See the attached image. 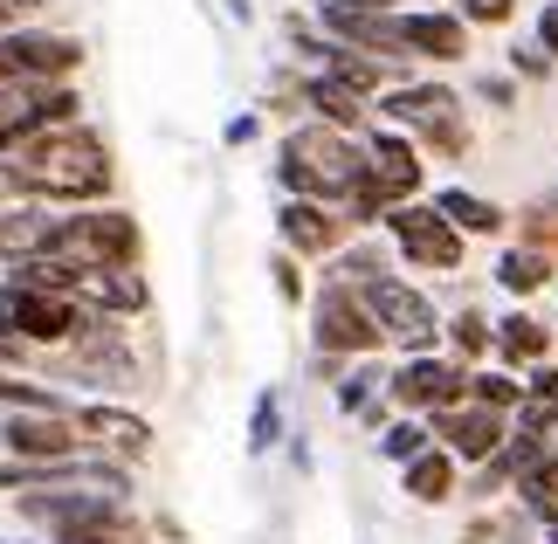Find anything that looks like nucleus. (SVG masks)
Listing matches in <instances>:
<instances>
[{
  "instance_id": "1",
  "label": "nucleus",
  "mask_w": 558,
  "mask_h": 544,
  "mask_svg": "<svg viewBox=\"0 0 558 544\" xmlns=\"http://www.w3.org/2000/svg\"><path fill=\"white\" fill-rule=\"evenodd\" d=\"M14 180L28 201H97L111 193V145L83 124H49L8 152Z\"/></svg>"
},
{
  "instance_id": "2",
  "label": "nucleus",
  "mask_w": 558,
  "mask_h": 544,
  "mask_svg": "<svg viewBox=\"0 0 558 544\" xmlns=\"http://www.w3.org/2000/svg\"><path fill=\"white\" fill-rule=\"evenodd\" d=\"M276 180L290 201H352V186L366 180V152L338 124H296L276 152Z\"/></svg>"
},
{
  "instance_id": "3",
  "label": "nucleus",
  "mask_w": 558,
  "mask_h": 544,
  "mask_svg": "<svg viewBox=\"0 0 558 544\" xmlns=\"http://www.w3.org/2000/svg\"><path fill=\"white\" fill-rule=\"evenodd\" d=\"M35 255H56L70 269H138V221L118 207L70 214V221H49Z\"/></svg>"
},
{
  "instance_id": "4",
  "label": "nucleus",
  "mask_w": 558,
  "mask_h": 544,
  "mask_svg": "<svg viewBox=\"0 0 558 544\" xmlns=\"http://www.w3.org/2000/svg\"><path fill=\"white\" fill-rule=\"evenodd\" d=\"M104 311L62 297V290H28V282H0V338L8 344H70V338H97Z\"/></svg>"
},
{
  "instance_id": "5",
  "label": "nucleus",
  "mask_w": 558,
  "mask_h": 544,
  "mask_svg": "<svg viewBox=\"0 0 558 544\" xmlns=\"http://www.w3.org/2000/svg\"><path fill=\"white\" fill-rule=\"evenodd\" d=\"M386 124L393 132H421L427 145L441 152V159H456V152L469 145V124H462V97L441 90V83H407V90H393L379 104Z\"/></svg>"
},
{
  "instance_id": "6",
  "label": "nucleus",
  "mask_w": 558,
  "mask_h": 544,
  "mask_svg": "<svg viewBox=\"0 0 558 544\" xmlns=\"http://www.w3.org/2000/svg\"><path fill=\"white\" fill-rule=\"evenodd\" d=\"M76 111L83 104L70 83H0V159L49 124H76Z\"/></svg>"
},
{
  "instance_id": "7",
  "label": "nucleus",
  "mask_w": 558,
  "mask_h": 544,
  "mask_svg": "<svg viewBox=\"0 0 558 544\" xmlns=\"http://www.w3.org/2000/svg\"><path fill=\"white\" fill-rule=\"evenodd\" d=\"M76 70H83V41L70 35H41V28L0 35V83H70Z\"/></svg>"
},
{
  "instance_id": "8",
  "label": "nucleus",
  "mask_w": 558,
  "mask_h": 544,
  "mask_svg": "<svg viewBox=\"0 0 558 544\" xmlns=\"http://www.w3.org/2000/svg\"><path fill=\"white\" fill-rule=\"evenodd\" d=\"M359 297H366V311L379 317V331L407 344V352H427L435 344V303H427L414 282H400V276H373V282H359Z\"/></svg>"
},
{
  "instance_id": "9",
  "label": "nucleus",
  "mask_w": 558,
  "mask_h": 544,
  "mask_svg": "<svg viewBox=\"0 0 558 544\" xmlns=\"http://www.w3.org/2000/svg\"><path fill=\"white\" fill-rule=\"evenodd\" d=\"M311 317H317V352H325V359H338V352H373V344L386 338L379 317L366 311V297H359L352 282H325Z\"/></svg>"
},
{
  "instance_id": "10",
  "label": "nucleus",
  "mask_w": 558,
  "mask_h": 544,
  "mask_svg": "<svg viewBox=\"0 0 558 544\" xmlns=\"http://www.w3.org/2000/svg\"><path fill=\"white\" fill-rule=\"evenodd\" d=\"M386 234L400 242V255L407 263H421V269H456L462 263V228L448 221L441 207H393L386 214Z\"/></svg>"
},
{
  "instance_id": "11",
  "label": "nucleus",
  "mask_w": 558,
  "mask_h": 544,
  "mask_svg": "<svg viewBox=\"0 0 558 544\" xmlns=\"http://www.w3.org/2000/svg\"><path fill=\"white\" fill-rule=\"evenodd\" d=\"M386 394H393V407H407V413H441V407L469 400V373H462V365H448V359L414 352L393 379H386Z\"/></svg>"
},
{
  "instance_id": "12",
  "label": "nucleus",
  "mask_w": 558,
  "mask_h": 544,
  "mask_svg": "<svg viewBox=\"0 0 558 544\" xmlns=\"http://www.w3.org/2000/svg\"><path fill=\"white\" fill-rule=\"evenodd\" d=\"M0 442L14 448V462H70L83 448V427H76V413H14L0 427Z\"/></svg>"
},
{
  "instance_id": "13",
  "label": "nucleus",
  "mask_w": 558,
  "mask_h": 544,
  "mask_svg": "<svg viewBox=\"0 0 558 544\" xmlns=\"http://www.w3.org/2000/svg\"><path fill=\"white\" fill-rule=\"evenodd\" d=\"M435 434L462 455V462H489V455H504V442H510L504 413H497V407H476V400L441 407V413H435Z\"/></svg>"
},
{
  "instance_id": "14",
  "label": "nucleus",
  "mask_w": 558,
  "mask_h": 544,
  "mask_svg": "<svg viewBox=\"0 0 558 544\" xmlns=\"http://www.w3.org/2000/svg\"><path fill=\"white\" fill-rule=\"evenodd\" d=\"M111 504H118L111 489H76V483H70V489H21V496H14V510L28 517V524H41L49 537L70 531V524H90V517H104Z\"/></svg>"
},
{
  "instance_id": "15",
  "label": "nucleus",
  "mask_w": 558,
  "mask_h": 544,
  "mask_svg": "<svg viewBox=\"0 0 558 544\" xmlns=\"http://www.w3.org/2000/svg\"><path fill=\"white\" fill-rule=\"evenodd\" d=\"M345 228L352 221H338L325 201H283V214H276V234H283L290 255H331L345 242Z\"/></svg>"
},
{
  "instance_id": "16",
  "label": "nucleus",
  "mask_w": 558,
  "mask_h": 544,
  "mask_svg": "<svg viewBox=\"0 0 558 544\" xmlns=\"http://www.w3.org/2000/svg\"><path fill=\"white\" fill-rule=\"evenodd\" d=\"M76 427H83V442H90V448L118 455V462H138V455L153 448V427H145L138 413H124V407H83Z\"/></svg>"
},
{
  "instance_id": "17",
  "label": "nucleus",
  "mask_w": 558,
  "mask_h": 544,
  "mask_svg": "<svg viewBox=\"0 0 558 544\" xmlns=\"http://www.w3.org/2000/svg\"><path fill=\"white\" fill-rule=\"evenodd\" d=\"M76 303H90L104 317H138L145 303H153V290H145L138 269H83L76 276Z\"/></svg>"
},
{
  "instance_id": "18",
  "label": "nucleus",
  "mask_w": 558,
  "mask_h": 544,
  "mask_svg": "<svg viewBox=\"0 0 558 544\" xmlns=\"http://www.w3.org/2000/svg\"><path fill=\"white\" fill-rule=\"evenodd\" d=\"M400 41H407V56H435V62H462L469 56L462 14H435V8L400 14Z\"/></svg>"
},
{
  "instance_id": "19",
  "label": "nucleus",
  "mask_w": 558,
  "mask_h": 544,
  "mask_svg": "<svg viewBox=\"0 0 558 544\" xmlns=\"http://www.w3.org/2000/svg\"><path fill=\"white\" fill-rule=\"evenodd\" d=\"M518 434H538V442H551V434H558V373H551V365H538V373L524 379Z\"/></svg>"
},
{
  "instance_id": "20",
  "label": "nucleus",
  "mask_w": 558,
  "mask_h": 544,
  "mask_svg": "<svg viewBox=\"0 0 558 544\" xmlns=\"http://www.w3.org/2000/svg\"><path fill=\"white\" fill-rule=\"evenodd\" d=\"M518 496H524V510H531V517L558 524V448H551V442H545L538 462H524V469H518Z\"/></svg>"
},
{
  "instance_id": "21",
  "label": "nucleus",
  "mask_w": 558,
  "mask_h": 544,
  "mask_svg": "<svg viewBox=\"0 0 558 544\" xmlns=\"http://www.w3.org/2000/svg\"><path fill=\"white\" fill-rule=\"evenodd\" d=\"M435 207H441L462 234H497V228H504V207H497V201H483V193H469V186L435 193Z\"/></svg>"
},
{
  "instance_id": "22",
  "label": "nucleus",
  "mask_w": 558,
  "mask_h": 544,
  "mask_svg": "<svg viewBox=\"0 0 558 544\" xmlns=\"http://www.w3.org/2000/svg\"><path fill=\"white\" fill-rule=\"evenodd\" d=\"M448 489H456V462H448L441 448H427V455L407 462V496H414V504H441Z\"/></svg>"
},
{
  "instance_id": "23",
  "label": "nucleus",
  "mask_w": 558,
  "mask_h": 544,
  "mask_svg": "<svg viewBox=\"0 0 558 544\" xmlns=\"http://www.w3.org/2000/svg\"><path fill=\"white\" fill-rule=\"evenodd\" d=\"M56 544H145V531L124 517V504H111L104 517H90V524H70L56 531Z\"/></svg>"
},
{
  "instance_id": "24",
  "label": "nucleus",
  "mask_w": 558,
  "mask_h": 544,
  "mask_svg": "<svg viewBox=\"0 0 558 544\" xmlns=\"http://www.w3.org/2000/svg\"><path fill=\"white\" fill-rule=\"evenodd\" d=\"M304 97L317 104V111H325V124H338V132H345V124H359V111H366V97L345 90L338 76H311V83H304Z\"/></svg>"
},
{
  "instance_id": "25",
  "label": "nucleus",
  "mask_w": 558,
  "mask_h": 544,
  "mask_svg": "<svg viewBox=\"0 0 558 544\" xmlns=\"http://www.w3.org/2000/svg\"><path fill=\"white\" fill-rule=\"evenodd\" d=\"M325 76H338L345 90H379V76H386V62L379 56H359V49H345V41H331V56H325Z\"/></svg>"
},
{
  "instance_id": "26",
  "label": "nucleus",
  "mask_w": 558,
  "mask_h": 544,
  "mask_svg": "<svg viewBox=\"0 0 558 544\" xmlns=\"http://www.w3.org/2000/svg\"><path fill=\"white\" fill-rule=\"evenodd\" d=\"M497 344H504V359H531V365H545V344H551V331H545L538 317L510 311V317L497 324Z\"/></svg>"
},
{
  "instance_id": "27",
  "label": "nucleus",
  "mask_w": 558,
  "mask_h": 544,
  "mask_svg": "<svg viewBox=\"0 0 558 544\" xmlns=\"http://www.w3.org/2000/svg\"><path fill=\"white\" fill-rule=\"evenodd\" d=\"M545 276H551V255L545 249H510L504 263H497V282L510 297H531V290H545Z\"/></svg>"
},
{
  "instance_id": "28",
  "label": "nucleus",
  "mask_w": 558,
  "mask_h": 544,
  "mask_svg": "<svg viewBox=\"0 0 558 544\" xmlns=\"http://www.w3.org/2000/svg\"><path fill=\"white\" fill-rule=\"evenodd\" d=\"M41 234H49V221H41V214H28V207H0V255H8V263L35 255Z\"/></svg>"
},
{
  "instance_id": "29",
  "label": "nucleus",
  "mask_w": 558,
  "mask_h": 544,
  "mask_svg": "<svg viewBox=\"0 0 558 544\" xmlns=\"http://www.w3.org/2000/svg\"><path fill=\"white\" fill-rule=\"evenodd\" d=\"M0 407H14V413H62V400L49 394V386H35V379H21L0 365Z\"/></svg>"
},
{
  "instance_id": "30",
  "label": "nucleus",
  "mask_w": 558,
  "mask_h": 544,
  "mask_svg": "<svg viewBox=\"0 0 558 544\" xmlns=\"http://www.w3.org/2000/svg\"><path fill=\"white\" fill-rule=\"evenodd\" d=\"M469 400H476V407H497V413H518L524 407V386L510 379V373H476V379H469Z\"/></svg>"
},
{
  "instance_id": "31",
  "label": "nucleus",
  "mask_w": 558,
  "mask_h": 544,
  "mask_svg": "<svg viewBox=\"0 0 558 544\" xmlns=\"http://www.w3.org/2000/svg\"><path fill=\"white\" fill-rule=\"evenodd\" d=\"M276 442H283V407H276V394H263L248 413V455H269Z\"/></svg>"
},
{
  "instance_id": "32",
  "label": "nucleus",
  "mask_w": 558,
  "mask_h": 544,
  "mask_svg": "<svg viewBox=\"0 0 558 544\" xmlns=\"http://www.w3.org/2000/svg\"><path fill=\"white\" fill-rule=\"evenodd\" d=\"M379 455H386V462H400V469H407L414 455H427V434H421L414 421H393V427L379 434Z\"/></svg>"
},
{
  "instance_id": "33",
  "label": "nucleus",
  "mask_w": 558,
  "mask_h": 544,
  "mask_svg": "<svg viewBox=\"0 0 558 544\" xmlns=\"http://www.w3.org/2000/svg\"><path fill=\"white\" fill-rule=\"evenodd\" d=\"M448 338H456V352H462V359H476V352H489L497 324H483V311H462L456 324H448Z\"/></svg>"
},
{
  "instance_id": "34",
  "label": "nucleus",
  "mask_w": 558,
  "mask_h": 544,
  "mask_svg": "<svg viewBox=\"0 0 558 544\" xmlns=\"http://www.w3.org/2000/svg\"><path fill=\"white\" fill-rule=\"evenodd\" d=\"M379 386H386L379 373H352L345 386H338V407H345V413H366V407H373V394H379Z\"/></svg>"
},
{
  "instance_id": "35",
  "label": "nucleus",
  "mask_w": 558,
  "mask_h": 544,
  "mask_svg": "<svg viewBox=\"0 0 558 544\" xmlns=\"http://www.w3.org/2000/svg\"><path fill=\"white\" fill-rule=\"evenodd\" d=\"M510 8H518V0H462V21H489V28H497V21H510Z\"/></svg>"
},
{
  "instance_id": "36",
  "label": "nucleus",
  "mask_w": 558,
  "mask_h": 544,
  "mask_svg": "<svg viewBox=\"0 0 558 544\" xmlns=\"http://www.w3.org/2000/svg\"><path fill=\"white\" fill-rule=\"evenodd\" d=\"M269 276H276V290H283L290 303L304 297V276H296V263H290V255H276V269H269Z\"/></svg>"
},
{
  "instance_id": "37",
  "label": "nucleus",
  "mask_w": 558,
  "mask_h": 544,
  "mask_svg": "<svg viewBox=\"0 0 558 544\" xmlns=\"http://www.w3.org/2000/svg\"><path fill=\"white\" fill-rule=\"evenodd\" d=\"M538 49L558 56V0H545V14H538Z\"/></svg>"
},
{
  "instance_id": "38",
  "label": "nucleus",
  "mask_w": 558,
  "mask_h": 544,
  "mask_svg": "<svg viewBox=\"0 0 558 544\" xmlns=\"http://www.w3.org/2000/svg\"><path fill=\"white\" fill-rule=\"evenodd\" d=\"M21 201H28V193H21V180H14V166L0 159V207H21Z\"/></svg>"
},
{
  "instance_id": "39",
  "label": "nucleus",
  "mask_w": 558,
  "mask_h": 544,
  "mask_svg": "<svg viewBox=\"0 0 558 544\" xmlns=\"http://www.w3.org/2000/svg\"><path fill=\"white\" fill-rule=\"evenodd\" d=\"M510 56H518V76H545V62H551V56H538V49H510Z\"/></svg>"
},
{
  "instance_id": "40",
  "label": "nucleus",
  "mask_w": 558,
  "mask_h": 544,
  "mask_svg": "<svg viewBox=\"0 0 558 544\" xmlns=\"http://www.w3.org/2000/svg\"><path fill=\"white\" fill-rule=\"evenodd\" d=\"M255 132H263V118H234V124H228V145H248Z\"/></svg>"
},
{
  "instance_id": "41",
  "label": "nucleus",
  "mask_w": 558,
  "mask_h": 544,
  "mask_svg": "<svg viewBox=\"0 0 558 544\" xmlns=\"http://www.w3.org/2000/svg\"><path fill=\"white\" fill-rule=\"evenodd\" d=\"M345 8H393V0H345Z\"/></svg>"
},
{
  "instance_id": "42",
  "label": "nucleus",
  "mask_w": 558,
  "mask_h": 544,
  "mask_svg": "<svg viewBox=\"0 0 558 544\" xmlns=\"http://www.w3.org/2000/svg\"><path fill=\"white\" fill-rule=\"evenodd\" d=\"M14 352H21V344H8V338H0V365H8V359H14Z\"/></svg>"
},
{
  "instance_id": "43",
  "label": "nucleus",
  "mask_w": 558,
  "mask_h": 544,
  "mask_svg": "<svg viewBox=\"0 0 558 544\" xmlns=\"http://www.w3.org/2000/svg\"><path fill=\"white\" fill-rule=\"evenodd\" d=\"M551 448H558V434H551Z\"/></svg>"
}]
</instances>
